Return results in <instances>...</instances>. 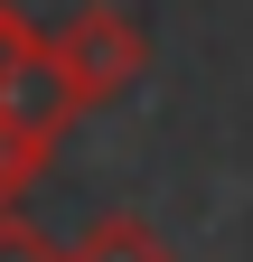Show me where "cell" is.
I'll use <instances>...</instances> for the list:
<instances>
[{
    "instance_id": "7a4b0ae2",
    "label": "cell",
    "mask_w": 253,
    "mask_h": 262,
    "mask_svg": "<svg viewBox=\"0 0 253 262\" xmlns=\"http://www.w3.org/2000/svg\"><path fill=\"white\" fill-rule=\"evenodd\" d=\"M56 66H66V84L85 94V113H94V103H113V94L141 84L150 38H141L122 10H103V0H94V10H75L66 28H56Z\"/></svg>"
},
{
    "instance_id": "277c9868",
    "label": "cell",
    "mask_w": 253,
    "mask_h": 262,
    "mask_svg": "<svg viewBox=\"0 0 253 262\" xmlns=\"http://www.w3.org/2000/svg\"><path fill=\"white\" fill-rule=\"evenodd\" d=\"M0 262H66V253H56V244L38 234V225H19L10 206H0Z\"/></svg>"
},
{
    "instance_id": "6da1fadb",
    "label": "cell",
    "mask_w": 253,
    "mask_h": 262,
    "mask_svg": "<svg viewBox=\"0 0 253 262\" xmlns=\"http://www.w3.org/2000/svg\"><path fill=\"white\" fill-rule=\"evenodd\" d=\"M75 113H85V94L66 84V66H56V38H38L28 56L0 66V150H10L19 178L56 150V131H66Z\"/></svg>"
},
{
    "instance_id": "3957f363",
    "label": "cell",
    "mask_w": 253,
    "mask_h": 262,
    "mask_svg": "<svg viewBox=\"0 0 253 262\" xmlns=\"http://www.w3.org/2000/svg\"><path fill=\"white\" fill-rule=\"evenodd\" d=\"M66 262H169V244L150 234L141 215H94L85 234H75V253Z\"/></svg>"
},
{
    "instance_id": "8992f818",
    "label": "cell",
    "mask_w": 253,
    "mask_h": 262,
    "mask_svg": "<svg viewBox=\"0 0 253 262\" xmlns=\"http://www.w3.org/2000/svg\"><path fill=\"white\" fill-rule=\"evenodd\" d=\"M10 187H19V169H10V150H0V196H10Z\"/></svg>"
},
{
    "instance_id": "5b68a950",
    "label": "cell",
    "mask_w": 253,
    "mask_h": 262,
    "mask_svg": "<svg viewBox=\"0 0 253 262\" xmlns=\"http://www.w3.org/2000/svg\"><path fill=\"white\" fill-rule=\"evenodd\" d=\"M28 47H38V28H28L10 0H0V66H10V56H28Z\"/></svg>"
}]
</instances>
